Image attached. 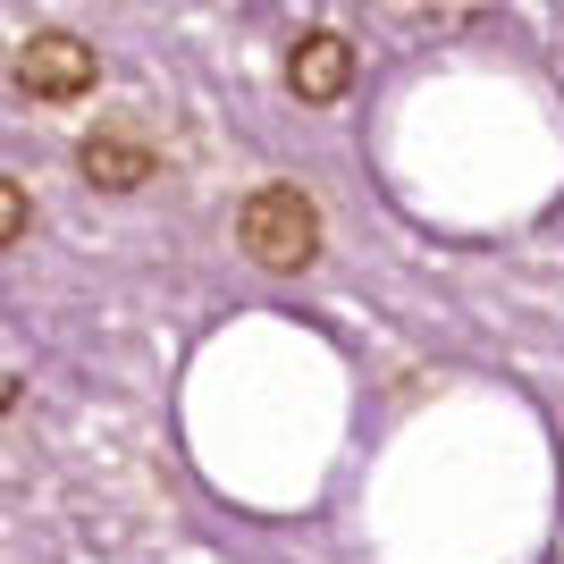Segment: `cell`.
Listing matches in <instances>:
<instances>
[{
	"label": "cell",
	"instance_id": "4",
	"mask_svg": "<svg viewBox=\"0 0 564 564\" xmlns=\"http://www.w3.org/2000/svg\"><path fill=\"white\" fill-rule=\"evenodd\" d=\"M286 85H295V101H337L354 85V43L346 34H304V43L286 51Z\"/></svg>",
	"mask_w": 564,
	"mask_h": 564
},
{
	"label": "cell",
	"instance_id": "2",
	"mask_svg": "<svg viewBox=\"0 0 564 564\" xmlns=\"http://www.w3.org/2000/svg\"><path fill=\"white\" fill-rule=\"evenodd\" d=\"M94 76H101V59H94V43H76V34H25V51H18V85L34 101H85L94 94Z\"/></svg>",
	"mask_w": 564,
	"mask_h": 564
},
{
	"label": "cell",
	"instance_id": "3",
	"mask_svg": "<svg viewBox=\"0 0 564 564\" xmlns=\"http://www.w3.org/2000/svg\"><path fill=\"white\" fill-rule=\"evenodd\" d=\"M76 169L101 194H135V186H152V143L135 127H94V135L76 143Z\"/></svg>",
	"mask_w": 564,
	"mask_h": 564
},
{
	"label": "cell",
	"instance_id": "5",
	"mask_svg": "<svg viewBox=\"0 0 564 564\" xmlns=\"http://www.w3.org/2000/svg\"><path fill=\"white\" fill-rule=\"evenodd\" d=\"M25 219H34V212H25V186H18V177H0V228H9V245L25 236Z\"/></svg>",
	"mask_w": 564,
	"mask_h": 564
},
{
	"label": "cell",
	"instance_id": "1",
	"mask_svg": "<svg viewBox=\"0 0 564 564\" xmlns=\"http://www.w3.org/2000/svg\"><path fill=\"white\" fill-rule=\"evenodd\" d=\"M236 245L261 270H312L321 261V212H312V194L304 186H253L245 212H236Z\"/></svg>",
	"mask_w": 564,
	"mask_h": 564
}]
</instances>
